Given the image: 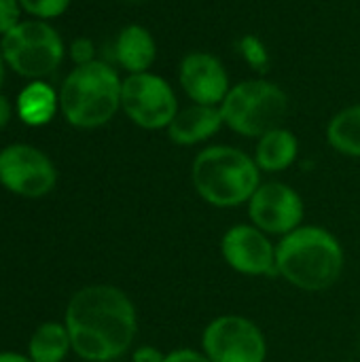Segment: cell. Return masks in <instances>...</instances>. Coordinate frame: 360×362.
<instances>
[{"label":"cell","instance_id":"29","mask_svg":"<svg viewBox=\"0 0 360 362\" xmlns=\"http://www.w3.org/2000/svg\"><path fill=\"white\" fill-rule=\"evenodd\" d=\"M344 362H359V361H344Z\"/></svg>","mask_w":360,"mask_h":362},{"label":"cell","instance_id":"12","mask_svg":"<svg viewBox=\"0 0 360 362\" xmlns=\"http://www.w3.org/2000/svg\"><path fill=\"white\" fill-rule=\"evenodd\" d=\"M180 85L185 93L193 100V104L221 106L225 95L229 93V76L223 64L204 51L189 53L180 62L178 72Z\"/></svg>","mask_w":360,"mask_h":362},{"label":"cell","instance_id":"9","mask_svg":"<svg viewBox=\"0 0 360 362\" xmlns=\"http://www.w3.org/2000/svg\"><path fill=\"white\" fill-rule=\"evenodd\" d=\"M246 212L248 223L278 240L306 225V202L301 193L282 180L261 182L248 199Z\"/></svg>","mask_w":360,"mask_h":362},{"label":"cell","instance_id":"11","mask_svg":"<svg viewBox=\"0 0 360 362\" xmlns=\"http://www.w3.org/2000/svg\"><path fill=\"white\" fill-rule=\"evenodd\" d=\"M221 257L229 269L246 278H278L276 244L252 223H236L221 238Z\"/></svg>","mask_w":360,"mask_h":362},{"label":"cell","instance_id":"16","mask_svg":"<svg viewBox=\"0 0 360 362\" xmlns=\"http://www.w3.org/2000/svg\"><path fill=\"white\" fill-rule=\"evenodd\" d=\"M57 108H59V95L53 91L51 85H47L42 81L28 83L19 91L17 102H15L17 117L25 125H32V127L47 125L55 117Z\"/></svg>","mask_w":360,"mask_h":362},{"label":"cell","instance_id":"22","mask_svg":"<svg viewBox=\"0 0 360 362\" xmlns=\"http://www.w3.org/2000/svg\"><path fill=\"white\" fill-rule=\"evenodd\" d=\"M70 57L76 66H85L95 62V47L89 38H76L70 45Z\"/></svg>","mask_w":360,"mask_h":362},{"label":"cell","instance_id":"26","mask_svg":"<svg viewBox=\"0 0 360 362\" xmlns=\"http://www.w3.org/2000/svg\"><path fill=\"white\" fill-rule=\"evenodd\" d=\"M0 362H32L30 356L17 354V352H0Z\"/></svg>","mask_w":360,"mask_h":362},{"label":"cell","instance_id":"24","mask_svg":"<svg viewBox=\"0 0 360 362\" xmlns=\"http://www.w3.org/2000/svg\"><path fill=\"white\" fill-rule=\"evenodd\" d=\"M166 358V352H161L159 348L155 346H136L132 350V362H163Z\"/></svg>","mask_w":360,"mask_h":362},{"label":"cell","instance_id":"21","mask_svg":"<svg viewBox=\"0 0 360 362\" xmlns=\"http://www.w3.org/2000/svg\"><path fill=\"white\" fill-rule=\"evenodd\" d=\"M21 4L19 0H0V36L11 32L17 23H21Z\"/></svg>","mask_w":360,"mask_h":362},{"label":"cell","instance_id":"6","mask_svg":"<svg viewBox=\"0 0 360 362\" xmlns=\"http://www.w3.org/2000/svg\"><path fill=\"white\" fill-rule=\"evenodd\" d=\"M64 40L42 19H25L0 38L4 64L25 78H42L57 70L64 59Z\"/></svg>","mask_w":360,"mask_h":362},{"label":"cell","instance_id":"7","mask_svg":"<svg viewBox=\"0 0 360 362\" xmlns=\"http://www.w3.org/2000/svg\"><path fill=\"white\" fill-rule=\"evenodd\" d=\"M199 348L212 362H265L269 354L263 329L242 314L214 316L202 331Z\"/></svg>","mask_w":360,"mask_h":362},{"label":"cell","instance_id":"27","mask_svg":"<svg viewBox=\"0 0 360 362\" xmlns=\"http://www.w3.org/2000/svg\"><path fill=\"white\" fill-rule=\"evenodd\" d=\"M2 76H4V59H2V53H0V85H2Z\"/></svg>","mask_w":360,"mask_h":362},{"label":"cell","instance_id":"23","mask_svg":"<svg viewBox=\"0 0 360 362\" xmlns=\"http://www.w3.org/2000/svg\"><path fill=\"white\" fill-rule=\"evenodd\" d=\"M163 362H212L208 356H206V352L199 348V350H195V348H174V350H170V352H166V358Z\"/></svg>","mask_w":360,"mask_h":362},{"label":"cell","instance_id":"14","mask_svg":"<svg viewBox=\"0 0 360 362\" xmlns=\"http://www.w3.org/2000/svg\"><path fill=\"white\" fill-rule=\"evenodd\" d=\"M115 57L129 74L149 72L157 57V45L153 34L138 23L125 25L115 42Z\"/></svg>","mask_w":360,"mask_h":362},{"label":"cell","instance_id":"4","mask_svg":"<svg viewBox=\"0 0 360 362\" xmlns=\"http://www.w3.org/2000/svg\"><path fill=\"white\" fill-rule=\"evenodd\" d=\"M121 85L117 70L100 59L74 66L57 91L59 110L79 129L102 127L121 108Z\"/></svg>","mask_w":360,"mask_h":362},{"label":"cell","instance_id":"13","mask_svg":"<svg viewBox=\"0 0 360 362\" xmlns=\"http://www.w3.org/2000/svg\"><path fill=\"white\" fill-rule=\"evenodd\" d=\"M225 125L221 106L191 104L176 112L168 125V138L178 146H195L210 140Z\"/></svg>","mask_w":360,"mask_h":362},{"label":"cell","instance_id":"17","mask_svg":"<svg viewBox=\"0 0 360 362\" xmlns=\"http://www.w3.org/2000/svg\"><path fill=\"white\" fill-rule=\"evenodd\" d=\"M72 350V341L66 325L45 322L40 325L28 344V356L32 362H62Z\"/></svg>","mask_w":360,"mask_h":362},{"label":"cell","instance_id":"8","mask_svg":"<svg viewBox=\"0 0 360 362\" xmlns=\"http://www.w3.org/2000/svg\"><path fill=\"white\" fill-rule=\"evenodd\" d=\"M121 108L142 129H168L178 112V102L163 76L138 72L121 85Z\"/></svg>","mask_w":360,"mask_h":362},{"label":"cell","instance_id":"28","mask_svg":"<svg viewBox=\"0 0 360 362\" xmlns=\"http://www.w3.org/2000/svg\"><path fill=\"white\" fill-rule=\"evenodd\" d=\"M127 2H138V0H127Z\"/></svg>","mask_w":360,"mask_h":362},{"label":"cell","instance_id":"20","mask_svg":"<svg viewBox=\"0 0 360 362\" xmlns=\"http://www.w3.org/2000/svg\"><path fill=\"white\" fill-rule=\"evenodd\" d=\"M70 2L72 0H19L21 8L28 15H32L34 19H42V21L55 19L62 13H66Z\"/></svg>","mask_w":360,"mask_h":362},{"label":"cell","instance_id":"19","mask_svg":"<svg viewBox=\"0 0 360 362\" xmlns=\"http://www.w3.org/2000/svg\"><path fill=\"white\" fill-rule=\"evenodd\" d=\"M238 51L242 53V57L248 62L250 68L259 70V72H265L267 66H269V53H267V47L263 45V40L255 34H244L238 42Z\"/></svg>","mask_w":360,"mask_h":362},{"label":"cell","instance_id":"5","mask_svg":"<svg viewBox=\"0 0 360 362\" xmlns=\"http://www.w3.org/2000/svg\"><path fill=\"white\" fill-rule=\"evenodd\" d=\"M221 112L231 132L244 138H261L263 134L282 127L289 112V95L276 83L250 78L229 89L221 104Z\"/></svg>","mask_w":360,"mask_h":362},{"label":"cell","instance_id":"10","mask_svg":"<svg viewBox=\"0 0 360 362\" xmlns=\"http://www.w3.org/2000/svg\"><path fill=\"white\" fill-rule=\"evenodd\" d=\"M57 172L53 161L30 144H8L0 151V185L19 197H45L53 191Z\"/></svg>","mask_w":360,"mask_h":362},{"label":"cell","instance_id":"25","mask_svg":"<svg viewBox=\"0 0 360 362\" xmlns=\"http://www.w3.org/2000/svg\"><path fill=\"white\" fill-rule=\"evenodd\" d=\"M11 119V104L8 100L0 93V127H4Z\"/></svg>","mask_w":360,"mask_h":362},{"label":"cell","instance_id":"3","mask_svg":"<svg viewBox=\"0 0 360 362\" xmlns=\"http://www.w3.org/2000/svg\"><path fill=\"white\" fill-rule=\"evenodd\" d=\"M191 182L208 206L238 208L246 206L259 189L261 170L248 153L229 144H212L195 155Z\"/></svg>","mask_w":360,"mask_h":362},{"label":"cell","instance_id":"15","mask_svg":"<svg viewBox=\"0 0 360 362\" xmlns=\"http://www.w3.org/2000/svg\"><path fill=\"white\" fill-rule=\"evenodd\" d=\"M299 157V140L286 127H276L263 134L257 142L255 161L261 172L278 174L289 170Z\"/></svg>","mask_w":360,"mask_h":362},{"label":"cell","instance_id":"2","mask_svg":"<svg viewBox=\"0 0 360 362\" xmlns=\"http://www.w3.org/2000/svg\"><path fill=\"white\" fill-rule=\"evenodd\" d=\"M346 269L342 240L323 225L306 223L276 242V274L303 293L333 288Z\"/></svg>","mask_w":360,"mask_h":362},{"label":"cell","instance_id":"18","mask_svg":"<svg viewBox=\"0 0 360 362\" xmlns=\"http://www.w3.org/2000/svg\"><path fill=\"white\" fill-rule=\"evenodd\" d=\"M327 140L339 155L360 159V104L339 110L329 121Z\"/></svg>","mask_w":360,"mask_h":362},{"label":"cell","instance_id":"1","mask_svg":"<svg viewBox=\"0 0 360 362\" xmlns=\"http://www.w3.org/2000/svg\"><path fill=\"white\" fill-rule=\"evenodd\" d=\"M72 352L87 362H115L134 350L138 310L132 297L112 284H89L76 291L64 320Z\"/></svg>","mask_w":360,"mask_h":362}]
</instances>
